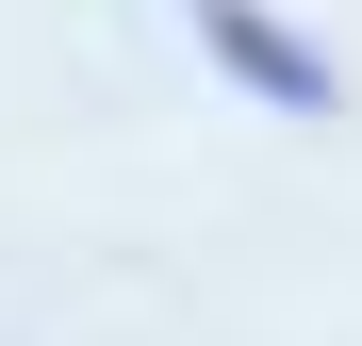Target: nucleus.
<instances>
[{
    "label": "nucleus",
    "mask_w": 362,
    "mask_h": 346,
    "mask_svg": "<svg viewBox=\"0 0 362 346\" xmlns=\"http://www.w3.org/2000/svg\"><path fill=\"white\" fill-rule=\"evenodd\" d=\"M181 33H198V50H214V67L247 83L264 115H346V67L280 17V0H181Z\"/></svg>",
    "instance_id": "1"
}]
</instances>
